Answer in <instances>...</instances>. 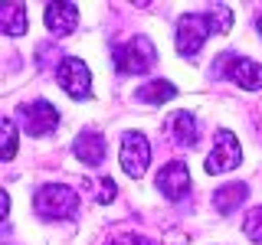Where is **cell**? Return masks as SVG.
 <instances>
[{"instance_id":"cell-1","label":"cell","mask_w":262,"mask_h":245,"mask_svg":"<svg viewBox=\"0 0 262 245\" xmlns=\"http://www.w3.org/2000/svg\"><path fill=\"white\" fill-rule=\"evenodd\" d=\"M112 59H115V69H118L121 76H144V72H151L154 65H158V53H154V46H151L147 36H135V39H128V43L115 46Z\"/></svg>"},{"instance_id":"cell-2","label":"cell","mask_w":262,"mask_h":245,"mask_svg":"<svg viewBox=\"0 0 262 245\" xmlns=\"http://www.w3.org/2000/svg\"><path fill=\"white\" fill-rule=\"evenodd\" d=\"M33 206L43 219H72L79 212V193L62 183H46L33 196Z\"/></svg>"},{"instance_id":"cell-3","label":"cell","mask_w":262,"mask_h":245,"mask_svg":"<svg viewBox=\"0 0 262 245\" xmlns=\"http://www.w3.org/2000/svg\"><path fill=\"white\" fill-rule=\"evenodd\" d=\"M213 72L216 76H223L229 82H236L239 88H246V92H259L262 88V65L246 59V56H236V53H223L216 59V65H213Z\"/></svg>"},{"instance_id":"cell-4","label":"cell","mask_w":262,"mask_h":245,"mask_svg":"<svg viewBox=\"0 0 262 245\" xmlns=\"http://www.w3.org/2000/svg\"><path fill=\"white\" fill-rule=\"evenodd\" d=\"M213 33L210 16H196V13H184L177 20V53L193 59L200 53V46L207 43V36Z\"/></svg>"},{"instance_id":"cell-5","label":"cell","mask_w":262,"mask_h":245,"mask_svg":"<svg viewBox=\"0 0 262 245\" xmlns=\"http://www.w3.org/2000/svg\"><path fill=\"white\" fill-rule=\"evenodd\" d=\"M16 118L23 121V131L33 137H43L49 134V131H56V125H59V111L53 108L49 102H43V98H36V102H27L16 108Z\"/></svg>"},{"instance_id":"cell-6","label":"cell","mask_w":262,"mask_h":245,"mask_svg":"<svg viewBox=\"0 0 262 245\" xmlns=\"http://www.w3.org/2000/svg\"><path fill=\"white\" fill-rule=\"evenodd\" d=\"M239 160H243V151H239V141H236V134H233V131H226V128H220V131H216V141H213V151H210L207 163H203V170L216 177V174H226V170H233Z\"/></svg>"},{"instance_id":"cell-7","label":"cell","mask_w":262,"mask_h":245,"mask_svg":"<svg viewBox=\"0 0 262 245\" xmlns=\"http://www.w3.org/2000/svg\"><path fill=\"white\" fill-rule=\"evenodd\" d=\"M151 163V144L141 131H125L121 134V167L128 177H141Z\"/></svg>"},{"instance_id":"cell-8","label":"cell","mask_w":262,"mask_h":245,"mask_svg":"<svg viewBox=\"0 0 262 245\" xmlns=\"http://www.w3.org/2000/svg\"><path fill=\"white\" fill-rule=\"evenodd\" d=\"M56 82L79 102H85L92 95V76H89V65L82 59H62L59 69H56Z\"/></svg>"},{"instance_id":"cell-9","label":"cell","mask_w":262,"mask_h":245,"mask_svg":"<svg viewBox=\"0 0 262 245\" xmlns=\"http://www.w3.org/2000/svg\"><path fill=\"white\" fill-rule=\"evenodd\" d=\"M158 190L167 196V200H180L187 190H190V174L180 160H170L158 170Z\"/></svg>"},{"instance_id":"cell-10","label":"cell","mask_w":262,"mask_h":245,"mask_svg":"<svg viewBox=\"0 0 262 245\" xmlns=\"http://www.w3.org/2000/svg\"><path fill=\"white\" fill-rule=\"evenodd\" d=\"M72 151H76V157L82 163L98 167V163L105 160V154H108V141H105V134H98V131H82L76 137V144H72Z\"/></svg>"},{"instance_id":"cell-11","label":"cell","mask_w":262,"mask_h":245,"mask_svg":"<svg viewBox=\"0 0 262 245\" xmlns=\"http://www.w3.org/2000/svg\"><path fill=\"white\" fill-rule=\"evenodd\" d=\"M79 27V10L72 4H49L46 7V30L53 36H66Z\"/></svg>"},{"instance_id":"cell-12","label":"cell","mask_w":262,"mask_h":245,"mask_svg":"<svg viewBox=\"0 0 262 245\" xmlns=\"http://www.w3.org/2000/svg\"><path fill=\"white\" fill-rule=\"evenodd\" d=\"M167 131H170V137H174L180 147H193L196 137H200L196 118H193L190 111H174V114L167 118Z\"/></svg>"},{"instance_id":"cell-13","label":"cell","mask_w":262,"mask_h":245,"mask_svg":"<svg viewBox=\"0 0 262 245\" xmlns=\"http://www.w3.org/2000/svg\"><path fill=\"white\" fill-rule=\"evenodd\" d=\"M174 95H177V88L170 85L167 79H151V82H144V85L135 92V98L144 102V105H164V102H170Z\"/></svg>"},{"instance_id":"cell-14","label":"cell","mask_w":262,"mask_h":245,"mask_svg":"<svg viewBox=\"0 0 262 245\" xmlns=\"http://www.w3.org/2000/svg\"><path fill=\"white\" fill-rule=\"evenodd\" d=\"M0 30L7 36H23L27 33V7L23 4H4L0 7Z\"/></svg>"},{"instance_id":"cell-15","label":"cell","mask_w":262,"mask_h":245,"mask_svg":"<svg viewBox=\"0 0 262 245\" xmlns=\"http://www.w3.org/2000/svg\"><path fill=\"white\" fill-rule=\"evenodd\" d=\"M246 193H249L246 183H226V186H220V190L213 193V206H216L220 212H233L246 200Z\"/></svg>"},{"instance_id":"cell-16","label":"cell","mask_w":262,"mask_h":245,"mask_svg":"<svg viewBox=\"0 0 262 245\" xmlns=\"http://www.w3.org/2000/svg\"><path fill=\"white\" fill-rule=\"evenodd\" d=\"M207 16L213 23V33H226L229 27H233V13H229L226 4H210L207 7Z\"/></svg>"},{"instance_id":"cell-17","label":"cell","mask_w":262,"mask_h":245,"mask_svg":"<svg viewBox=\"0 0 262 245\" xmlns=\"http://www.w3.org/2000/svg\"><path fill=\"white\" fill-rule=\"evenodd\" d=\"M243 232L249 235L256 245H262V206L249 209V216H246V223H243Z\"/></svg>"},{"instance_id":"cell-18","label":"cell","mask_w":262,"mask_h":245,"mask_svg":"<svg viewBox=\"0 0 262 245\" xmlns=\"http://www.w3.org/2000/svg\"><path fill=\"white\" fill-rule=\"evenodd\" d=\"M0 131H4V160H10L16 154V125L13 121H4Z\"/></svg>"},{"instance_id":"cell-19","label":"cell","mask_w":262,"mask_h":245,"mask_svg":"<svg viewBox=\"0 0 262 245\" xmlns=\"http://www.w3.org/2000/svg\"><path fill=\"white\" fill-rule=\"evenodd\" d=\"M108 245H154V242L151 239H141V235H128L125 232V235H115Z\"/></svg>"},{"instance_id":"cell-20","label":"cell","mask_w":262,"mask_h":245,"mask_svg":"<svg viewBox=\"0 0 262 245\" xmlns=\"http://www.w3.org/2000/svg\"><path fill=\"white\" fill-rule=\"evenodd\" d=\"M115 200V183L112 180H102V203H112Z\"/></svg>"},{"instance_id":"cell-21","label":"cell","mask_w":262,"mask_h":245,"mask_svg":"<svg viewBox=\"0 0 262 245\" xmlns=\"http://www.w3.org/2000/svg\"><path fill=\"white\" fill-rule=\"evenodd\" d=\"M256 30H259V36H262V16H259V20H256Z\"/></svg>"}]
</instances>
